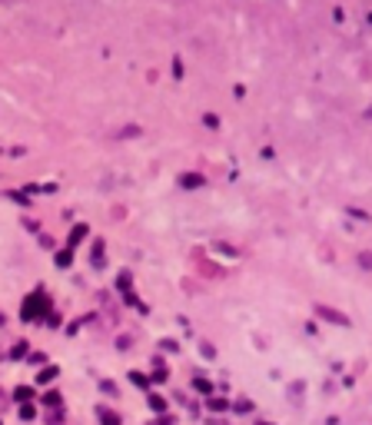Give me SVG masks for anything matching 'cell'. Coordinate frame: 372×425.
Listing matches in <instances>:
<instances>
[{
  "label": "cell",
  "instance_id": "cell-1",
  "mask_svg": "<svg viewBox=\"0 0 372 425\" xmlns=\"http://www.w3.org/2000/svg\"><path fill=\"white\" fill-rule=\"evenodd\" d=\"M149 408L163 415V412H167V399H163V395H149Z\"/></svg>",
  "mask_w": 372,
  "mask_h": 425
},
{
  "label": "cell",
  "instance_id": "cell-2",
  "mask_svg": "<svg viewBox=\"0 0 372 425\" xmlns=\"http://www.w3.org/2000/svg\"><path fill=\"white\" fill-rule=\"evenodd\" d=\"M96 412H100V422H103V425H120V419H116V415H110L107 408H96Z\"/></svg>",
  "mask_w": 372,
  "mask_h": 425
},
{
  "label": "cell",
  "instance_id": "cell-3",
  "mask_svg": "<svg viewBox=\"0 0 372 425\" xmlns=\"http://www.w3.org/2000/svg\"><path fill=\"white\" fill-rule=\"evenodd\" d=\"M34 415H37V408H34V406H20V419H23V422H30Z\"/></svg>",
  "mask_w": 372,
  "mask_h": 425
},
{
  "label": "cell",
  "instance_id": "cell-4",
  "mask_svg": "<svg viewBox=\"0 0 372 425\" xmlns=\"http://www.w3.org/2000/svg\"><path fill=\"white\" fill-rule=\"evenodd\" d=\"M43 402H47V406H60V395H56V392H47V399H43Z\"/></svg>",
  "mask_w": 372,
  "mask_h": 425
},
{
  "label": "cell",
  "instance_id": "cell-5",
  "mask_svg": "<svg viewBox=\"0 0 372 425\" xmlns=\"http://www.w3.org/2000/svg\"><path fill=\"white\" fill-rule=\"evenodd\" d=\"M209 408H213V412H223L226 402H223V399H213V402H209Z\"/></svg>",
  "mask_w": 372,
  "mask_h": 425
},
{
  "label": "cell",
  "instance_id": "cell-6",
  "mask_svg": "<svg viewBox=\"0 0 372 425\" xmlns=\"http://www.w3.org/2000/svg\"><path fill=\"white\" fill-rule=\"evenodd\" d=\"M54 375H56V369H47V372H40V382H50Z\"/></svg>",
  "mask_w": 372,
  "mask_h": 425
},
{
  "label": "cell",
  "instance_id": "cell-7",
  "mask_svg": "<svg viewBox=\"0 0 372 425\" xmlns=\"http://www.w3.org/2000/svg\"><path fill=\"white\" fill-rule=\"evenodd\" d=\"M0 425H3V422H0Z\"/></svg>",
  "mask_w": 372,
  "mask_h": 425
}]
</instances>
